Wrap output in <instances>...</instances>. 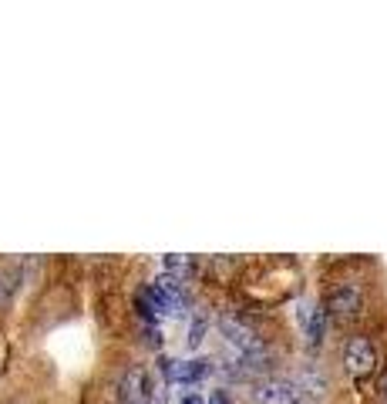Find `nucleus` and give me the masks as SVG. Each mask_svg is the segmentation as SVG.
Returning a JSON list of instances; mask_svg holds the SVG:
<instances>
[{"mask_svg": "<svg viewBox=\"0 0 387 404\" xmlns=\"http://www.w3.org/2000/svg\"><path fill=\"white\" fill-rule=\"evenodd\" d=\"M219 330H223V337H226V340H229L232 347L243 354L246 360H256L259 354H263V340H259L256 330L249 327L243 317H232V313L219 317Z\"/></svg>", "mask_w": 387, "mask_h": 404, "instance_id": "obj_1", "label": "nucleus"}, {"mask_svg": "<svg viewBox=\"0 0 387 404\" xmlns=\"http://www.w3.org/2000/svg\"><path fill=\"white\" fill-rule=\"evenodd\" d=\"M343 364H347V371H350L354 378L370 374V371L377 367V351H374V344H370L367 337H350L347 347H343Z\"/></svg>", "mask_w": 387, "mask_h": 404, "instance_id": "obj_2", "label": "nucleus"}, {"mask_svg": "<svg viewBox=\"0 0 387 404\" xmlns=\"http://www.w3.org/2000/svg\"><path fill=\"white\" fill-rule=\"evenodd\" d=\"M253 398H256V404H300V387L293 380L270 378V380H259Z\"/></svg>", "mask_w": 387, "mask_h": 404, "instance_id": "obj_3", "label": "nucleus"}, {"mask_svg": "<svg viewBox=\"0 0 387 404\" xmlns=\"http://www.w3.org/2000/svg\"><path fill=\"white\" fill-rule=\"evenodd\" d=\"M327 313H334L337 320H350L361 313V290L354 283H340L327 297Z\"/></svg>", "mask_w": 387, "mask_h": 404, "instance_id": "obj_4", "label": "nucleus"}, {"mask_svg": "<svg viewBox=\"0 0 387 404\" xmlns=\"http://www.w3.org/2000/svg\"><path fill=\"white\" fill-rule=\"evenodd\" d=\"M118 398H122V404H145L149 401V374L145 371H129L122 378Z\"/></svg>", "mask_w": 387, "mask_h": 404, "instance_id": "obj_5", "label": "nucleus"}, {"mask_svg": "<svg viewBox=\"0 0 387 404\" xmlns=\"http://www.w3.org/2000/svg\"><path fill=\"white\" fill-rule=\"evenodd\" d=\"M162 371L165 374H172L176 380H199L206 378L209 371H212V360H185V364H172V360H162Z\"/></svg>", "mask_w": 387, "mask_h": 404, "instance_id": "obj_6", "label": "nucleus"}, {"mask_svg": "<svg viewBox=\"0 0 387 404\" xmlns=\"http://www.w3.org/2000/svg\"><path fill=\"white\" fill-rule=\"evenodd\" d=\"M300 320H303V327H307L310 344H320V340H323V327H327V310H323V306H310V303H303Z\"/></svg>", "mask_w": 387, "mask_h": 404, "instance_id": "obj_7", "label": "nucleus"}, {"mask_svg": "<svg viewBox=\"0 0 387 404\" xmlns=\"http://www.w3.org/2000/svg\"><path fill=\"white\" fill-rule=\"evenodd\" d=\"M189 266H192V263H189V256H176V252H172V256H165V273H169V277L182 279L185 273H189Z\"/></svg>", "mask_w": 387, "mask_h": 404, "instance_id": "obj_8", "label": "nucleus"}, {"mask_svg": "<svg viewBox=\"0 0 387 404\" xmlns=\"http://www.w3.org/2000/svg\"><path fill=\"white\" fill-rule=\"evenodd\" d=\"M209 404H229V394H226V391H212V394H209Z\"/></svg>", "mask_w": 387, "mask_h": 404, "instance_id": "obj_9", "label": "nucleus"}, {"mask_svg": "<svg viewBox=\"0 0 387 404\" xmlns=\"http://www.w3.org/2000/svg\"><path fill=\"white\" fill-rule=\"evenodd\" d=\"M202 324H196V327H192V337H189V344H192V347H196V344H199V340H202Z\"/></svg>", "mask_w": 387, "mask_h": 404, "instance_id": "obj_10", "label": "nucleus"}, {"mask_svg": "<svg viewBox=\"0 0 387 404\" xmlns=\"http://www.w3.org/2000/svg\"><path fill=\"white\" fill-rule=\"evenodd\" d=\"M182 404H202V401H199V398H185Z\"/></svg>", "mask_w": 387, "mask_h": 404, "instance_id": "obj_11", "label": "nucleus"}, {"mask_svg": "<svg viewBox=\"0 0 387 404\" xmlns=\"http://www.w3.org/2000/svg\"><path fill=\"white\" fill-rule=\"evenodd\" d=\"M384 394H387V384H384Z\"/></svg>", "mask_w": 387, "mask_h": 404, "instance_id": "obj_12", "label": "nucleus"}]
</instances>
